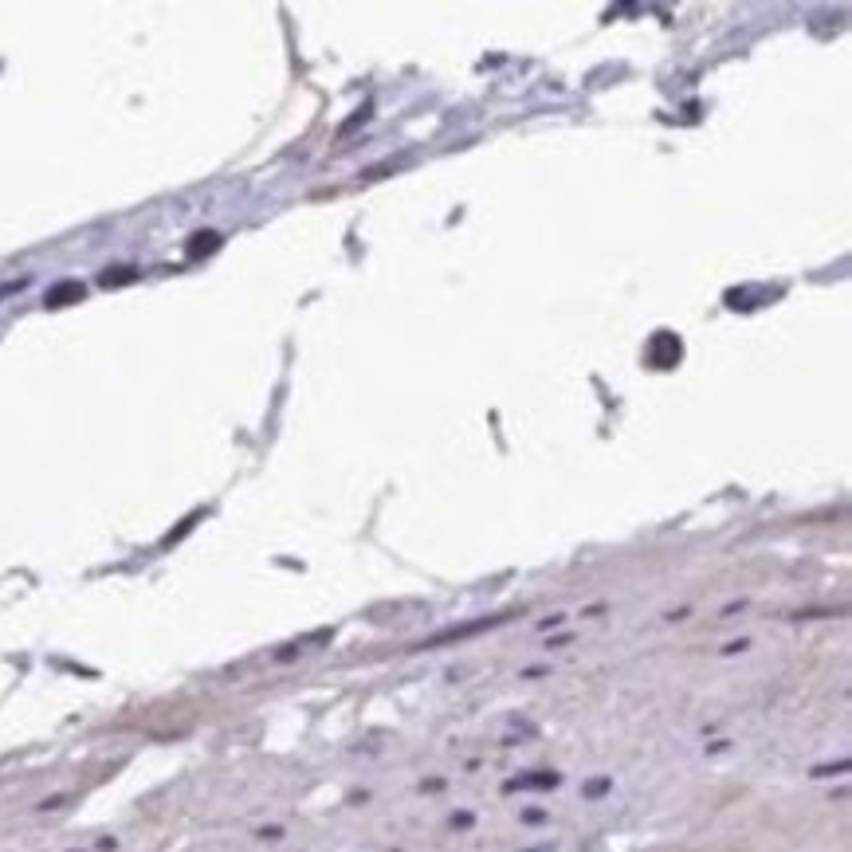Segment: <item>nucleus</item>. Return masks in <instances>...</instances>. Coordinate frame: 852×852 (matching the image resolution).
<instances>
[{
	"instance_id": "nucleus-1",
	"label": "nucleus",
	"mask_w": 852,
	"mask_h": 852,
	"mask_svg": "<svg viewBox=\"0 0 852 852\" xmlns=\"http://www.w3.org/2000/svg\"><path fill=\"white\" fill-rule=\"evenodd\" d=\"M554 786H558V774H531V778L507 782V790H554Z\"/></svg>"
},
{
	"instance_id": "nucleus-2",
	"label": "nucleus",
	"mask_w": 852,
	"mask_h": 852,
	"mask_svg": "<svg viewBox=\"0 0 852 852\" xmlns=\"http://www.w3.org/2000/svg\"><path fill=\"white\" fill-rule=\"evenodd\" d=\"M63 295H83V287H79V283H63V287H55L52 295H48V303L59 307V299H63Z\"/></svg>"
},
{
	"instance_id": "nucleus-3",
	"label": "nucleus",
	"mask_w": 852,
	"mask_h": 852,
	"mask_svg": "<svg viewBox=\"0 0 852 852\" xmlns=\"http://www.w3.org/2000/svg\"><path fill=\"white\" fill-rule=\"evenodd\" d=\"M605 790H609V782H605V778H601V782H593V786H589L586 794H589V798H597V794H605Z\"/></svg>"
}]
</instances>
